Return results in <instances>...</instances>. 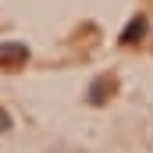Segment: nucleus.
<instances>
[{"instance_id":"f257e3e1","label":"nucleus","mask_w":153,"mask_h":153,"mask_svg":"<svg viewBox=\"0 0 153 153\" xmlns=\"http://www.w3.org/2000/svg\"><path fill=\"white\" fill-rule=\"evenodd\" d=\"M111 93H114V78H111V75H103L100 82H93V85H89V103L103 107V103L111 100Z\"/></svg>"},{"instance_id":"f03ea898","label":"nucleus","mask_w":153,"mask_h":153,"mask_svg":"<svg viewBox=\"0 0 153 153\" xmlns=\"http://www.w3.org/2000/svg\"><path fill=\"white\" fill-rule=\"evenodd\" d=\"M29 57V50L22 46V43H0V64H7V61H25Z\"/></svg>"},{"instance_id":"7ed1b4c3","label":"nucleus","mask_w":153,"mask_h":153,"mask_svg":"<svg viewBox=\"0 0 153 153\" xmlns=\"http://www.w3.org/2000/svg\"><path fill=\"white\" fill-rule=\"evenodd\" d=\"M143 32H146V18H132V25L121 32V43H125V46H132V43H139V39H143Z\"/></svg>"}]
</instances>
